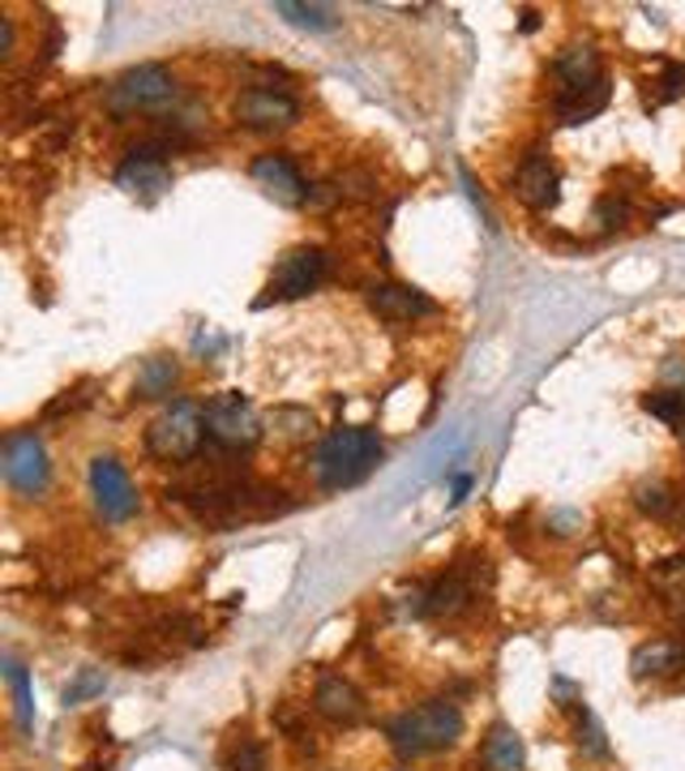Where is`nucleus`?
<instances>
[{"label":"nucleus","instance_id":"5","mask_svg":"<svg viewBox=\"0 0 685 771\" xmlns=\"http://www.w3.org/2000/svg\"><path fill=\"white\" fill-rule=\"evenodd\" d=\"M201 417H206V438L219 442L224 450H253L258 446L261 417L253 412L249 399H240V394H215V399L201 408Z\"/></svg>","mask_w":685,"mask_h":771},{"label":"nucleus","instance_id":"19","mask_svg":"<svg viewBox=\"0 0 685 771\" xmlns=\"http://www.w3.org/2000/svg\"><path fill=\"white\" fill-rule=\"evenodd\" d=\"M553 73L565 82V86H588V82H600V56L591 43H570L565 52H557Z\"/></svg>","mask_w":685,"mask_h":771},{"label":"nucleus","instance_id":"3","mask_svg":"<svg viewBox=\"0 0 685 771\" xmlns=\"http://www.w3.org/2000/svg\"><path fill=\"white\" fill-rule=\"evenodd\" d=\"M201 438H206V417L194 399H176L172 408H164L159 417L151 420L146 429V450L155 459H167V463H185L201 450Z\"/></svg>","mask_w":685,"mask_h":771},{"label":"nucleus","instance_id":"23","mask_svg":"<svg viewBox=\"0 0 685 771\" xmlns=\"http://www.w3.org/2000/svg\"><path fill=\"white\" fill-rule=\"evenodd\" d=\"M643 408L660 420H673V424H685V390H660V394H647Z\"/></svg>","mask_w":685,"mask_h":771},{"label":"nucleus","instance_id":"26","mask_svg":"<svg viewBox=\"0 0 685 771\" xmlns=\"http://www.w3.org/2000/svg\"><path fill=\"white\" fill-rule=\"evenodd\" d=\"M231 771H266V754H261L258 741H240V750L231 754Z\"/></svg>","mask_w":685,"mask_h":771},{"label":"nucleus","instance_id":"13","mask_svg":"<svg viewBox=\"0 0 685 771\" xmlns=\"http://www.w3.org/2000/svg\"><path fill=\"white\" fill-rule=\"evenodd\" d=\"M253 181H258L261 189L270 193L279 206H300V202H309V185H304V176H300V167H295L288 155H258L253 160Z\"/></svg>","mask_w":685,"mask_h":771},{"label":"nucleus","instance_id":"6","mask_svg":"<svg viewBox=\"0 0 685 771\" xmlns=\"http://www.w3.org/2000/svg\"><path fill=\"white\" fill-rule=\"evenodd\" d=\"M322 279H326V254H322L318 245H300V249L279 257V266H274V275H270V284H266V296H261L258 305H270V300H300V296H309V291L318 288Z\"/></svg>","mask_w":685,"mask_h":771},{"label":"nucleus","instance_id":"33","mask_svg":"<svg viewBox=\"0 0 685 771\" xmlns=\"http://www.w3.org/2000/svg\"><path fill=\"white\" fill-rule=\"evenodd\" d=\"M536 27H540V18L527 9V13H522V31H536Z\"/></svg>","mask_w":685,"mask_h":771},{"label":"nucleus","instance_id":"28","mask_svg":"<svg viewBox=\"0 0 685 771\" xmlns=\"http://www.w3.org/2000/svg\"><path fill=\"white\" fill-rule=\"evenodd\" d=\"M274 424H292L288 429V438H309L313 433V417L309 412H295V408H283V412H274Z\"/></svg>","mask_w":685,"mask_h":771},{"label":"nucleus","instance_id":"4","mask_svg":"<svg viewBox=\"0 0 685 771\" xmlns=\"http://www.w3.org/2000/svg\"><path fill=\"white\" fill-rule=\"evenodd\" d=\"M167 99H176V78L164 64H133L107 86V112L112 116H137V112L164 107Z\"/></svg>","mask_w":685,"mask_h":771},{"label":"nucleus","instance_id":"1","mask_svg":"<svg viewBox=\"0 0 685 771\" xmlns=\"http://www.w3.org/2000/svg\"><path fill=\"white\" fill-rule=\"evenodd\" d=\"M382 438L373 429H334L313 450V476L322 489L339 493L360 484L377 463H382Z\"/></svg>","mask_w":685,"mask_h":771},{"label":"nucleus","instance_id":"15","mask_svg":"<svg viewBox=\"0 0 685 771\" xmlns=\"http://www.w3.org/2000/svg\"><path fill=\"white\" fill-rule=\"evenodd\" d=\"M313 707H318V716H326L334 724H360V720H364V695H360L347 677H339V674L318 677Z\"/></svg>","mask_w":685,"mask_h":771},{"label":"nucleus","instance_id":"12","mask_svg":"<svg viewBox=\"0 0 685 771\" xmlns=\"http://www.w3.org/2000/svg\"><path fill=\"white\" fill-rule=\"evenodd\" d=\"M515 193H519L522 206H531V210H553L557 197H561V181H557V167L549 155H540V151H531L527 160L519 163V172H515Z\"/></svg>","mask_w":685,"mask_h":771},{"label":"nucleus","instance_id":"21","mask_svg":"<svg viewBox=\"0 0 685 771\" xmlns=\"http://www.w3.org/2000/svg\"><path fill=\"white\" fill-rule=\"evenodd\" d=\"M274 13L288 18L292 27H304V31H334V27H339V9H330V4H295V0H279Z\"/></svg>","mask_w":685,"mask_h":771},{"label":"nucleus","instance_id":"18","mask_svg":"<svg viewBox=\"0 0 685 771\" xmlns=\"http://www.w3.org/2000/svg\"><path fill=\"white\" fill-rule=\"evenodd\" d=\"M485 768L489 771H522L527 768V746L510 724H492L485 738Z\"/></svg>","mask_w":685,"mask_h":771},{"label":"nucleus","instance_id":"9","mask_svg":"<svg viewBox=\"0 0 685 771\" xmlns=\"http://www.w3.org/2000/svg\"><path fill=\"white\" fill-rule=\"evenodd\" d=\"M471 566H455V570H446L442 578L425 583L421 587V617H458V613L467 609L476 600V592H480V575L489 578V570L476 575Z\"/></svg>","mask_w":685,"mask_h":771},{"label":"nucleus","instance_id":"7","mask_svg":"<svg viewBox=\"0 0 685 771\" xmlns=\"http://www.w3.org/2000/svg\"><path fill=\"white\" fill-rule=\"evenodd\" d=\"M0 472H4V481L13 484L18 493H27V497H39L43 489H48V450L43 442L34 438V433H9L4 438V450H0Z\"/></svg>","mask_w":685,"mask_h":771},{"label":"nucleus","instance_id":"22","mask_svg":"<svg viewBox=\"0 0 685 771\" xmlns=\"http://www.w3.org/2000/svg\"><path fill=\"white\" fill-rule=\"evenodd\" d=\"M4 681H9V690H13V703H18V724H22V729H31V720H34L31 677H27V669H22L18 660H4Z\"/></svg>","mask_w":685,"mask_h":771},{"label":"nucleus","instance_id":"8","mask_svg":"<svg viewBox=\"0 0 685 771\" xmlns=\"http://www.w3.org/2000/svg\"><path fill=\"white\" fill-rule=\"evenodd\" d=\"M91 489H95V506L107 523H125L137 514V489H133L129 472L121 459L98 454L91 463Z\"/></svg>","mask_w":685,"mask_h":771},{"label":"nucleus","instance_id":"32","mask_svg":"<svg viewBox=\"0 0 685 771\" xmlns=\"http://www.w3.org/2000/svg\"><path fill=\"white\" fill-rule=\"evenodd\" d=\"M467 489H471V476H455V502L467 497Z\"/></svg>","mask_w":685,"mask_h":771},{"label":"nucleus","instance_id":"31","mask_svg":"<svg viewBox=\"0 0 685 771\" xmlns=\"http://www.w3.org/2000/svg\"><path fill=\"white\" fill-rule=\"evenodd\" d=\"M9 56H13V22L0 18V61H9Z\"/></svg>","mask_w":685,"mask_h":771},{"label":"nucleus","instance_id":"34","mask_svg":"<svg viewBox=\"0 0 685 771\" xmlns=\"http://www.w3.org/2000/svg\"><path fill=\"white\" fill-rule=\"evenodd\" d=\"M682 442H685V429H682Z\"/></svg>","mask_w":685,"mask_h":771},{"label":"nucleus","instance_id":"27","mask_svg":"<svg viewBox=\"0 0 685 771\" xmlns=\"http://www.w3.org/2000/svg\"><path fill=\"white\" fill-rule=\"evenodd\" d=\"M639 511H647V514H668L673 511V497L660 489V484H643L639 489Z\"/></svg>","mask_w":685,"mask_h":771},{"label":"nucleus","instance_id":"30","mask_svg":"<svg viewBox=\"0 0 685 771\" xmlns=\"http://www.w3.org/2000/svg\"><path fill=\"white\" fill-rule=\"evenodd\" d=\"M664 99H677L685 95V64H664Z\"/></svg>","mask_w":685,"mask_h":771},{"label":"nucleus","instance_id":"29","mask_svg":"<svg viewBox=\"0 0 685 771\" xmlns=\"http://www.w3.org/2000/svg\"><path fill=\"white\" fill-rule=\"evenodd\" d=\"M98 690H103V674H82V677H77V681H73V686L65 690V703H69V707L82 703L86 695H98Z\"/></svg>","mask_w":685,"mask_h":771},{"label":"nucleus","instance_id":"20","mask_svg":"<svg viewBox=\"0 0 685 771\" xmlns=\"http://www.w3.org/2000/svg\"><path fill=\"white\" fill-rule=\"evenodd\" d=\"M176 382H180V364L172 356H151L137 369V399H167Z\"/></svg>","mask_w":685,"mask_h":771},{"label":"nucleus","instance_id":"11","mask_svg":"<svg viewBox=\"0 0 685 771\" xmlns=\"http://www.w3.org/2000/svg\"><path fill=\"white\" fill-rule=\"evenodd\" d=\"M236 121L245 128H288L300 121V103L288 91H270V86H249L236 95Z\"/></svg>","mask_w":685,"mask_h":771},{"label":"nucleus","instance_id":"10","mask_svg":"<svg viewBox=\"0 0 685 771\" xmlns=\"http://www.w3.org/2000/svg\"><path fill=\"white\" fill-rule=\"evenodd\" d=\"M167 146L164 142H142L133 146L129 160L116 167V185L129 189L133 197H159L172 189V167H167Z\"/></svg>","mask_w":685,"mask_h":771},{"label":"nucleus","instance_id":"24","mask_svg":"<svg viewBox=\"0 0 685 771\" xmlns=\"http://www.w3.org/2000/svg\"><path fill=\"white\" fill-rule=\"evenodd\" d=\"M579 746L588 750L591 759H609V741H604V729H600V720L591 716L588 707H579Z\"/></svg>","mask_w":685,"mask_h":771},{"label":"nucleus","instance_id":"25","mask_svg":"<svg viewBox=\"0 0 685 771\" xmlns=\"http://www.w3.org/2000/svg\"><path fill=\"white\" fill-rule=\"evenodd\" d=\"M625 219H630V202H621V197H600L595 202V224L621 227Z\"/></svg>","mask_w":685,"mask_h":771},{"label":"nucleus","instance_id":"2","mask_svg":"<svg viewBox=\"0 0 685 771\" xmlns=\"http://www.w3.org/2000/svg\"><path fill=\"white\" fill-rule=\"evenodd\" d=\"M458 738H463V711L450 699H428L391 724V746L398 750V759H425L437 750H450Z\"/></svg>","mask_w":685,"mask_h":771},{"label":"nucleus","instance_id":"16","mask_svg":"<svg viewBox=\"0 0 685 771\" xmlns=\"http://www.w3.org/2000/svg\"><path fill=\"white\" fill-rule=\"evenodd\" d=\"M609 99H613L609 78L588 82V86H561V95L553 99L557 125H588V121H595L609 107Z\"/></svg>","mask_w":685,"mask_h":771},{"label":"nucleus","instance_id":"14","mask_svg":"<svg viewBox=\"0 0 685 771\" xmlns=\"http://www.w3.org/2000/svg\"><path fill=\"white\" fill-rule=\"evenodd\" d=\"M369 309L386 321H416L437 313V300H428L425 291L407 288V284H373L369 288Z\"/></svg>","mask_w":685,"mask_h":771},{"label":"nucleus","instance_id":"17","mask_svg":"<svg viewBox=\"0 0 685 771\" xmlns=\"http://www.w3.org/2000/svg\"><path fill=\"white\" fill-rule=\"evenodd\" d=\"M630 674L639 677H677L685 674V642L682 639H652L630 656Z\"/></svg>","mask_w":685,"mask_h":771}]
</instances>
